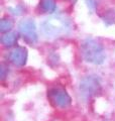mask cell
<instances>
[{
	"label": "cell",
	"mask_w": 115,
	"mask_h": 121,
	"mask_svg": "<svg viewBox=\"0 0 115 121\" xmlns=\"http://www.w3.org/2000/svg\"><path fill=\"white\" fill-rule=\"evenodd\" d=\"M40 30L48 39H57L68 35L72 31V23L68 17L64 15L52 16L41 22Z\"/></svg>",
	"instance_id": "6da1fadb"
},
{
	"label": "cell",
	"mask_w": 115,
	"mask_h": 121,
	"mask_svg": "<svg viewBox=\"0 0 115 121\" xmlns=\"http://www.w3.org/2000/svg\"><path fill=\"white\" fill-rule=\"evenodd\" d=\"M81 55L87 63L93 65H101L106 58L103 45L93 39H87L82 43Z\"/></svg>",
	"instance_id": "7a4b0ae2"
},
{
	"label": "cell",
	"mask_w": 115,
	"mask_h": 121,
	"mask_svg": "<svg viewBox=\"0 0 115 121\" xmlns=\"http://www.w3.org/2000/svg\"><path fill=\"white\" fill-rule=\"evenodd\" d=\"M101 92V84L94 76H87L82 79L79 86L80 97L84 102L90 101L92 98L97 96Z\"/></svg>",
	"instance_id": "3957f363"
},
{
	"label": "cell",
	"mask_w": 115,
	"mask_h": 121,
	"mask_svg": "<svg viewBox=\"0 0 115 121\" xmlns=\"http://www.w3.org/2000/svg\"><path fill=\"white\" fill-rule=\"evenodd\" d=\"M48 97L49 101L58 108H68L72 104V99L70 95L62 88H52L49 91Z\"/></svg>",
	"instance_id": "277c9868"
},
{
	"label": "cell",
	"mask_w": 115,
	"mask_h": 121,
	"mask_svg": "<svg viewBox=\"0 0 115 121\" xmlns=\"http://www.w3.org/2000/svg\"><path fill=\"white\" fill-rule=\"evenodd\" d=\"M18 29L20 35L23 37V39L30 44H33L37 41V32L35 23L32 19L26 18L19 22Z\"/></svg>",
	"instance_id": "5b68a950"
},
{
	"label": "cell",
	"mask_w": 115,
	"mask_h": 121,
	"mask_svg": "<svg viewBox=\"0 0 115 121\" xmlns=\"http://www.w3.org/2000/svg\"><path fill=\"white\" fill-rule=\"evenodd\" d=\"M8 60L11 64L17 67H22L27 60V50L23 47H15L9 52Z\"/></svg>",
	"instance_id": "8992f818"
},
{
	"label": "cell",
	"mask_w": 115,
	"mask_h": 121,
	"mask_svg": "<svg viewBox=\"0 0 115 121\" xmlns=\"http://www.w3.org/2000/svg\"><path fill=\"white\" fill-rule=\"evenodd\" d=\"M17 39H18L17 33L10 31L7 33H3V35L1 36V43L5 48H12L16 44Z\"/></svg>",
	"instance_id": "52a82bcc"
},
{
	"label": "cell",
	"mask_w": 115,
	"mask_h": 121,
	"mask_svg": "<svg viewBox=\"0 0 115 121\" xmlns=\"http://www.w3.org/2000/svg\"><path fill=\"white\" fill-rule=\"evenodd\" d=\"M40 8L44 13H53L57 9L56 0H40Z\"/></svg>",
	"instance_id": "ba28073f"
},
{
	"label": "cell",
	"mask_w": 115,
	"mask_h": 121,
	"mask_svg": "<svg viewBox=\"0 0 115 121\" xmlns=\"http://www.w3.org/2000/svg\"><path fill=\"white\" fill-rule=\"evenodd\" d=\"M102 20L107 25L115 24V9L110 8L104 11V13L102 15Z\"/></svg>",
	"instance_id": "9c48e42d"
},
{
	"label": "cell",
	"mask_w": 115,
	"mask_h": 121,
	"mask_svg": "<svg viewBox=\"0 0 115 121\" xmlns=\"http://www.w3.org/2000/svg\"><path fill=\"white\" fill-rule=\"evenodd\" d=\"M13 27V21L8 17L2 18L0 21V31L2 33H7L10 32L11 29Z\"/></svg>",
	"instance_id": "30bf717a"
},
{
	"label": "cell",
	"mask_w": 115,
	"mask_h": 121,
	"mask_svg": "<svg viewBox=\"0 0 115 121\" xmlns=\"http://www.w3.org/2000/svg\"><path fill=\"white\" fill-rule=\"evenodd\" d=\"M86 3H87V6L91 11H94L96 9V1L95 0H86Z\"/></svg>",
	"instance_id": "8fae6325"
},
{
	"label": "cell",
	"mask_w": 115,
	"mask_h": 121,
	"mask_svg": "<svg viewBox=\"0 0 115 121\" xmlns=\"http://www.w3.org/2000/svg\"><path fill=\"white\" fill-rule=\"evenodd\" d=\"M11 11H12V13L15 14V15H20L22 13V11H23V8L18 5L17 7H14V8H11Z\"/></svg>",
	"instance_id": "7c38bea8"
},
{
	"label": "cell",
	"mask_w": 115,
	"mask_h": 121,
	"mask_svg": "<svg viewBox=\"0 0 115 121\" xmlns=\"http://www.w3.org/2000/svg\"><path fill=\"white\" fill-rule=\"evenodd\" d=\"M0 71H1V79L3 80V79L6 77V72H7L6 67L4 65H1V67H0Z\"/></svg>",
	"instance_id": "4fadbf2b"
}]
</instances>
